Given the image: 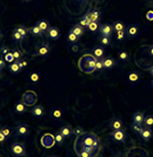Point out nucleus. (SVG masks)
Segmentation results:
<instances>
[{
  "label": "nucleus",
  "instance_id": "3c124183",
  "mask_svg": "<svg viewBox=\"0 0 153 157\" xmlns=\"http://www.w3.org/2000/svg\"><path fill=\"white\" fill-rule=\"evenodd\" d=\"M5 140H6V136H5L2 132L0 131V144L5 143Z\"/></svg>",
  "mask_w": 153,
  "mask_h": 157
},
{
  "label": "nucleus",
  "instance_id": "09e8293b",
  "mask_svg": "<svg viewBox=\"0 0 153 157\" xmlns=\"http://www.w3.org/2000/svg\"><path fill=\"white\" fill-rule=\"evenodd\" d=\"M18 66L21 67V69H23L24 67H27V61H24V60H18L17 61Z\"/></svg>",
  "mask_w": 153,
  "mask_h": 157
},
{
  "label": "nucleus",
  "instance_id": "7ed1b4c3",
  "mask_svg": "<svg viewBox=\"0 0 153 157\" xmlns=\"http://www.w3.org/2000/svg\"><path fill=\"white\" fill-rule=\"evenodd\" d=\"M14 133H15V136L18 137V138H26V137L30 136L31 129H30L29 124L23 123V122H19V123H17V125L15 127Z\"/></svg>",
  "mask_w": 153,
  "mask_h": 157
},
{
  "label": "nucleus",
  "instance_id": "ddd939ff",
  "mask_svg": "<svg viewBox=\"0 0 153 157\" xmlns=\"http://www.w3.org/2000/svg\"><path fill=\"white\" fill-rule=\"evenodd\" d=\"M49 53H50V45L48 43H42L39 47V49H38V52H36V54L41 56V57H46Z\"/></svg>",
  "mask_w": 153,
  "mask_h": 157
},
{
  "label": "nucleus",
  "instance_id": "a18cd8bd",
  "mask_svg": "<svg viewBox=\"0 0 153 157\" xmlns=\"http://www.w3.org/2000/svg\"><path fill=\"white\" fill-rule=\"evenodd\" d=\"M0 131L4 133L5 136H6V138H9V137L11 136V130H10V128H7V127H5V128H2V129H0Z\"/></svg>",
  "mask_w": 153,
  "mask_h": 157
},
{
  "label": "nucleus",
  "instance_id": "7c9ffc66",
  "mask_svg": "<svg viewBox=\"0 0 153 157\" xmlns=\"http://www.w3.org/2000/svg\"><path fill=\"white\" fill-rule=\"evenodd\" d=\"M15 31L19 33V34H21L24 39H25V37H27V32H29V29H26L24 26H18V27H16V29H15Z\"/></svg>",
  "mask_w": 153,
  "mask_h": 157
},
{
  "label": "nucleus",
  "instance_id": "cd10ccee",
  "mask_svg": "<svg viewBox=\"0 0 153 157\" xmlns=\"http://www.w3.org/2000/svg\"><path fill=\"white\" fill-rule=\"evenodd\" d=\"M82 149L86 153H89L90 155H92L93 157L95 156L96 153H98V148H94V147H91V146H82Z\"/></svg>",
  "mask_w": 153,
  "mask_h": 157
},
{
  "label": "nucleus",
  "instance_id": "c756f323",
  "mask_svg": "<svg viewBox=\"0 0 153 157\" xmlns=\"http://www.w3.org/2000/svg\"><path fill=\"white\" fill-rule=\"evenodd\" d=\"M144 125L147 127V128H152L153 127V115H145V119H144Z\"/></svg>",
  "mask_w": 153,
  "mask_h": 157
},
{
  "label": "nucleus",
  "instance_id": "4d7b16f0",
  "mask_svg": "<svg viewBox=\"0 0 153 157\" xmlns=\"http://www.w3.org/2000/svg\"><path fill=\"white\" fill-rule=\"evenodd\" d=\"M2 39V32H1V29H0V40Z\"/></svg>",
  "mask_w": 153,
  "mask_h": 157
},
{
  "label": "nucleus",
  "instance_id": "423d86ee",
  "mask_svg": "<svg viewBox=\"0 0 153 157\" xmlns=\"http://www.w3.org/2000/svg\"><path fill=\"white\" fill-rule=\"evenodd\" d=\"M139 34V27L137 24H131L126 29V36L128 39H135Z\"/></svg>",
  "mask_w": 153,
  "mask_h": 157
},
{
  "label": "nucleus",
  "instance_id": "9b49d317",
  "mask_svg": "<svg viewBox=\"0 0 153 157\" xmlns=\"http://www.w3.org/2000/svg\"><path fill=\"white\" fill-rule=\"evenodd\" d=\"M91 52H92L93 57L95 58V59H103L104 54H106V50H104V48H102V47L93 48L92 50H91Z\"/></svg>",
  "mask_w": 153,
  "mask_h": 157
},
{
  "label": "nucleus",
  "instance_id": "a19ab883",
  "mask_svg": "<svg viewBox=\"0 0 153 157\" xmlns=\"http://www.w3.org/2000/svg\"><path fill=\"white\" fill-rule=\"evenodd\" d=\"M116 37H117L118 41H123V40L126 37V29H125V31H119V32H116Z\"/></svg>",
  "mask_w": 153,
  "mask_h": 157
},
{
  "label": "nucleus",
  "instance_id": "39448f33",
  "mask_svg": "<svg viewBox=\"0 0 153 157\" xmlns=\"http://www.w3.org/2000/svg\"><path fill=\"white\" fill-rule=\"evenodd\" d=\"M110 137L115 141H118V143H124L127 138L125 129H123V130H112L110 132Z\"/></svg>",
  "mask_w": 153,
  "mask_h": 157
},
{
  "label": "nucleus",
  "instance_id": "4468645a",
  "mask_svg": "<svg viewBox=\"0 0 153 157\" xmlns=\"http://www.w3.org/2000/svg\"><path fill=\"white\" fill-rule=\"evenodd\" d=\"M102 62H103V68L104 69H111L115 67L116 64V59L112 57H106L103 59H101Z\"/></svg>",
  "mask_w": 153,
  "mask_h": 157
},
{
  "label": "nucleus",
  "instance_id": "2eb2a0df",
  "mask_svg": "<svg viewBox=\"0 0 153 157\" xmlns=\"http://www.w3.org/2000/svg\"><path fill=\"white\" fill-rule=\"evenodd\" d=\"M110 127L114 129V130H123V129H125L124 122L119 118H115L114 120L110 122Z\"/></svg>",
  "mask_w": 153,
  "mask_h": 157
},
{
  "label": "nucleus",
  "instance_id": "f257e3e1",
  "mask_svg": "<svg viewBox=\"0 0 153 157\" xmlns=\"http://www.w3.org/2000/svg\"><path fill=\"white\" fill-rule=\"evenodd\" d=\"M95 62H96L95 58L86 54V56H83L79 59V67L83 72H85V74H92V72L95 71Z\"/></svg>",
  "mask_w": 153,
  "mask_h": 157
},
{
  "label": "nucleus",
  "instance_id": "bf43d9fd",
  "mask_svg": "<svg viewBox=\"0 0 153 157\" xmlns=\"http://www.w3.org/2000/svg\"><path fill=\"white\" fill-rule=\"evenodd\" d=\"M23 1H25V2H30V1H32V0H23Z\"/></svg>",
  "mask_w": 153,
  "mask_h": 157
},
{
  "label": "nucleus",
  "instance_id": "052dcab7",
  "mask_svg": "<svg viewBox=\"0 0 153 157\" xmlns=\"http://www.w3.org/2000/svg\"><path fill=\"white\" fill-rule=\"evenodd\" d=\"M48 157H58V156H56V155H50V156H48Z\"/></svg>",
  "mask_w": 153,
  "mask_h": 157
},
{
  "label": "nucleus",
  "instance_id": "ea45409f",
  "mask_svg": "<svg viewBox=\"0 0 153 157\" xmlns=\"http://www.w3.org/2000/svg\"><path fill=\"white\" fill-rule=\"evenodd\" d=\"M30 80L32 82H38L40 80V75L38 74V72H32L31 75H30Z\"/></svg>",
  "mask_w": 153,
  "mask_h": 157
},
{
  "label": "nucleus",
  "instance_id": "473e14b6",
  "mask_svg": "<svg viewBox=\"0 0 153 157\" xmlns=\"http://www.w3.org/2000/svg\"><path fill=\"white\" fill-rule=\"evenodd\" d=\"M67 40H68V42H69V43H77V42H79V36L75 35L74 33L69 32V33H68Z\"/></svg>",
  "mask_w": 153,
  "mask_h": 157
},
{
  "label": "nucleus",
  "instance_id": "5fc2aeb1",
  "mask_svg": "<svg viewBox=\"0 0 153 157\" xmlns=\"http://www.w3.org/2000/svg\"><path fill=\"white\" fill-rule=\"evenodd\" d=\"M79 4H87L89 2V0H77Z\"/></svg>",
  "mask_w": 153,
  "mask_h": 157
},
{
  "label": "nucleus",
  "instance_id": "6ab92c4d",
  "mask_svg": "<svg viewBox=\"0 0 153 157\" xmlns=\"http://www.w3.org/2000/svg\"><path fill=\"white\" fill-rule=\"evenodd\" d=\"M61 135L65 137V138H70L71 136H74V133H73V129H70V127H68V125H62L59 130Z\"/></svg>",
  "mask_w": 153,
  "mask_h": 157
},
{
  "label": "nucleus",
  "instance_id": "aec40b11",
  "mask_svg": "<svg viewBox=\"0 0 153 157\" xmlns=\"http://www.w3.org/2000/svg\"><path fill=\"white\" fill-rule=\"evenodd\" d=\"M35 25L38 26V27H39V29L44 33V34H46V31L50 29V23L48 21H46V19H41V21H39Z\"/></svg>",
  "mask_w": 153,
  "mask_h": 157
},
{
  "label": "nucleus",
  "instance_id": "e433bc0d",
  "mask_svg": "<svg viewBox=\"0 0 153 157\" xmlns=\"http://www.w3.org/2000/svg\"><path fill=\"white\" fill-rule=\"evenodd\" d=\"M98 29H99V23L98 21H91L89 27H87V29L91 31V32H95Z\"/></svg>",
  "mask_w": 153,
  "mask_h": 157
},
{
  "label": "nucleus",
  "instance_id": "9d476101",
  "mask_svg": "<svg viewBox=\"0 0 153 157\" xmlns=\"http://www.w3.org/2000/svg\"><path fill=\"white\" fill-rule=\"evenodd\" d=\"M99 29H100V34L102 36H111L112 33H114L112 25H110V24H102L99 27Z\"/></svg>",
  "mask_w": 153,
  "mask_h": 157
},
{
  "label": "nucleus",
  "instance_id": "72a5a7b5",
  "mask_svg": "<svg viewBox=\"0 0 153 157\" xmlns=\"http://www.w3.org/2000/svg\"><path fill=\"white\" fill-rule=\"evenodd\" d=\"M51 115H52V118H54V119H61L62 118V111H61L60 109H54V110H52V112H51Z\"/></svg>",
  "mask_w": 153,
  "mask_h": 157
},
{
  "label": "nucleus",
  "instance_id": "6e6552de",
  "mask_svg": "<svg viewBox=\"0 0 153 157\" xmlns=\"http://www.w3.org/2000/svg\"><path fill=\"white\" fill-rule=\"evenodd\" d=\"M46 36L48 39L56 41V40H58L60 37V31H59V29L56 27V26H50V29H48L46 33Z\"/></svg>",
  "mask_w": 153,
  "mask_h": 157
},
{
  "label": "nucleus",
  "instance_id": "b1692460",
  "mask_svg": "<svg viewBox=\"0 0 153 157\" xmlns=\"http://www.w3.org/2000/svg\"><path fill=\"white\" fill-rule=\"evenodd\" d=\"M99 42L103 45V47H109L112 43V40H111V36H102L100 35Z\"/></svg>",
  "mask_w": 153,
  "mask_h": 157
},
{
  "label": "nucleus",
  "instance_id": "79ce46f5",
  "mask_svg": "<svg viewBox=\"0 0 153 157\" xmlns=\"http://www.w3.org/2000/svg\"><path fill=\"white\" fill-rule=\"evenodd\" d=\"M119 59H120L121 61H127L129 59L128 52H126V51H121L120 53H119Z\"/></svg>",
  "mask_w": 153,
  "mask_h": 157
},
{
  "label": "nucleus",
  "instance_id": "6e6d98bb",
  "mask_svg": "<svg viewBox=\"0 0 153 157\" xmlns=\"http://www.w3.org/2000/svg\"><path fill=\"white\" fill-rule=\"evenodd\" d=\"M2 77V69H0V79Z\"/></svg>",
  "mask_w": 153,
  "mask_h": 157
},
{
  "label": "nucleus",
  "instance_id": "f704fd0d",
  "mask_svg": "<svg viewBox=\"0 0 153 157\" xmlns=\"http://www.w3.org/2000/svg\"><path fill=\"white\" fill-rule=\"evenodd\" d=\"M73 133H74V136L81 137V136H83L85 132H84L83 128H81V127H76V128L73 129Z\"/></svg>",
  "mask_w": 153,
  "mask_h": 157
},
{
  "label": "nucleus",
  "instance_id": "1a4fd4ad",
  "mask_svg": "<svg viewBox=\"0 0 153 157\" xmlns=\"http://www.w3.org/2000/svg\"><path fill=\"white\" fill-rule=\"evenodd\" d=\"M31 114L33 115V118L41 119L46 115V110H44V107L41 106V105H34V106L31 109Z\"/></svg>",
  "mask_w": 153,
  "mask_h": 157
},
{
  "label": "nucleus",
  "instance_id": "bb28decb",
  "mask_svg": "<svg viewBox=\"0 0 153 157\" xmlns=\"http://www.w3.org/2000/svg\"><path fill=\"white\" fill-rule=\"evenodd\" d=\"M90 23H91V19L89 18L87 15H85V16H83V17L81 18V21H79V25L82 26V27H84V29H87L89 25H90Z\"/></svg>",
  "mask_w": 153,
  "mask_h": 157
},
{
  "label": "nucleus",
  "instance_id": "20e7f679",
  "mask_svg": "<svg viewBox=\"0 0 153 157\" xmlns=\"http://www.w3.org/2000/svg\"><path fill=\"white\" fill-rule=\"evenodd\" d=\"M10 151L17 157L26 156V148L23 143H14L10 147Z\"/></svg>",
  "mask_w": 153,
  "mask_h": 157
},
{
  "label": "nucleus",
  "instance_id": "412c9836",
  "mask_svg": "<svg viewBox=\"0 0 153 157\" xmlns=\"http://www.w3.org/2000/svg\"><path fill=\"white\" fill-rule=\"evenodd\" d=\"M111 25H112L114 32H119V31H125L126 29V24L121 21H115Z\"/></svg>",
  "mask_w": 153,
  "mask_h": 157
},
{
  "label": "nucleus",
  "instance_id": "13d9d810",
  "mask_svg": "<svg viewBox=\"0 0 153 157\" xmlns=\"http://www.w3.org/2000/svg\"><path fill=\"white\" fill-rule=\"evenodd\" d=\"M150 85H151V86H152V87H153V79H152V80H151V82H150Z\"/></svg>",
  "mask_w": 153,
  "mask_h": 157
},
{
  "label": "nucleus",
  "instance_id": "f8f14e48",
  "mask_svg": "<svg viewBox=\"0 0 153 157\" xmlns=\"http://www.w3.org/2000/svg\"><path fill=\"white\" fill-rule=\"evenodd\" d=\"M144 119H145V114L143 112H135L134 114L132 115V121L133 123H136V124H143L144 122Z\"/></svg>",
  "mask_w": 153,
  "mask_h": 157
},
{
  "label": "nucleus",
  "instance_id": "a211bd4d",
  "mask_svg": "<svg viewBox=\"0 0 153 157\" xmlns=\"http://www.w3.org/2000/svg\"><path fill=\"white\" fill-rule=\"evenodd\" d=\"M127 80L129 82H132V84H136V82H139L141 80V75L137 71L129 72L128 76H127Z\"/></svg>",
  "mask_w": 153,
  "mask_h": 157
},
{
  "label": "nucleus",
  "instance_id": "c9c22d12",
  "mask_svg": "<svg viewBox=\"0 0 153 157\" xmlns=\"http://www.w3.org/2000/svg\"><path fill=\"white\" fill-rule=\"evenodd\" d=\"M4 59L6 62H9V63H13V62H15V58H14V54H13V52H9V53H7L6 56H4Z\"/></svg>",
  "mask_w": 153,
  "mask_h": 157
},
{
  "label": "nucleus",
  "instance_id": "c85d7f7f",
  "mask_svg": "<svg viewBox=\"0 0 153 157\" xmlns=\"http://www.w3.org/2000/svg\"><path fill=\"white\" fill-rule=\"evenodd\" d=\"M9 70H10L13 74H19V72L22 71V69H21V67L18 66L17 61H15V62L10 63V66H9Z\"/></svg>",
  "mask_w": 153,
  "mask_h": 157
},
{
  "label": "nucleus",
  "instance_id": "dca6fc26",
  "mask_svg": "<svg viewBox=\"0 0 153 157\" xmlns=\"http://www.w3.org/2000/svg\"><path fill=\"white\" fill-rule=\"evenodd\" d=\"M139 136L142 137V139L144 140V141H149L151 138L153 137V131L151 128H147V127H145V128H143L142 132H141V135Z\"/></svg>",
  "mask_w": 153,
  "mask_h": 157
},
{
  "label": "nucleus",
  "instance_id": "58836bf2",
  "mask_svg": "<svg viewBox=\"0 0 153 157\" xmlns=\"http://www.w3.org/2000/svg\"><path fill=\"white\" fill-rule=\"evenodd\" d=\"M70 44H71V45H70V48H69V49H70L71 52H73V53H79V49H81L79 43H70Z\"/></svg>",
  "mask_w": 153,
  "mask_h": 157
},
{
  "label": "nucleus",
  "instance_id": "49530a36",
  "mask_svg": "<svg viewBox=\"0 0 153 157\" xmlns=\"http://www.w3.org/2000/svg\"><path fill=\"white\" fill-rule=\"evenodd\" d=\"M103 68V62L101 59H96V62H95V70H102Z\"/></svg>",
  "mask_w": 153,
  "mask_h": 157
},
{
  "label": "nucleus",
  "instance_id": "37998d69",
  "mask_svg": "<svg viewBox=\"0 0 153 157\" xmlns=\"http://www.w3.org/2000/svg\"><path fill=\"white\" fill-rule=\"evenodd\" d=\"M11 52H13V54H14L15 60H16V61L22 60V52H21V51L17 50V49H15V50H13Z\"/></svg>",
  "mask_w": 153,
  "mask_h": 157
},
{
  "label": "nucleus",
  "instance_id": "f03ea898",
  "mask_svg": "<svg viewBox=\"0 0 153 157\" xmlns=\"http://www.w3.org/2000/svg\"><path fill=\"white\" fill-rule=\"evenodd\" d=\"M79 138L82 140V146H91L98 149L100 148V139L94 133H84Z\"/></svg>",
  "mask_w": 153,
  "mask_h": 157
},
{
  "label": "nucleus",
  "instance_id": "603ef678",
  "mask_svg": "<svg viewBox=\"0 0 153 157\" xmlns=\"http://www.w3.org/2000/svg\"><path fill=\"white\" fill-rule=\"evenodd\" d=\"M147 53L151 56V57H153V44L152 45H150L149 47V50H147Z\"/></svg>",
  "mask_w": 153,
  "mask_h": 157
},
{
  "label": "nucleus",
  "instance_id": "de8ad7c7",
  "mask_svg": "<svg viewBox=\"0 0 153 157\" xmlns=\"http://www.w3.org/2000/svg\"><path fill=\"white\" fill-rule=\"evenodd\" d=\"M79 157H93L92 155H90L89 153H86V151H84V150H81V151H79Z\"/></svg>",
  "mask_w": 153,
  "mask_h": 157
},
{
  "label": "nucleus",
  "instance_id": "a878e982",
  "mask_svg": "<svg viewBox=\"0 0 153 157\" xmlns=\"http://www.w3.org/2000/svg\"><path fill=\"white\" fill-rule=\"evenodd\" d=\"M54 140H56V144H57L58 146H62L65 144V137L59 131L56 132L54 135Z\"/></svg>",
  "mask_w": 153,
  "mask_h": 157
},
{
  "label": "nucleus",
  "instance_id": "8fccbe9b",
  "mask_svg": "<svg viewBox=\"0 0 153 157\" xmlns=\"http://www.w3.org/2000/svg\"><path fill=\"white\" fill-rule=\"evenodd\" d=\"M5 67H6V61H5V59L0 58V69H4Z\"/></svg>",
  "mask_w": 153,
  "mask_h": 157
},
{
  "label": "nucleus",
  "instance_id": "393cba45",
  "mask_svg": "<svg viewBox=\"0 0 153 157\" xmlns=\"http://www.w3.org/2000/svg\"><path fill=\"white\" fill-rule=\"evenodd\" d=\"M29 32L31 33L32 35H34V36H40V37L44 35V33H43L42 31H41V29H40L36 25L32 26L31 29H29Z\"/></svg>",
  "mask_w": 153,
  "mask_h": 157
},
{
  "label": "nucleus",
  "instance_id": "5701e85b",
  "mask_svg": "<svg viewBox=\"0 0 153 157\" xmlns=\"http://www.w3.org/2000/svg\"><path fill=\"white\" fill-rule=\"evenodd\" d=\"M14 110L16 113H25L27 111V107H26V104H24L23 102H17L15 104Z\"/></svg>",
  "mask_w": 153,
  "mask_h": 157
},
{
  "label": "nucleus",
  "instance_id": "0eeeda50",
  "mask_svg": "<svg viewBox=\"0 0 153 157\" xmlns=\"http://www.w3.org/2000/svg\"><path fill=\"white\" fill-rule=\"evenodd\" d=\"M41 144H42L43 147L46 148H51L56 144V140H54V137L50 133H46L44 136L41 138Z\"/></svg>",
  "mask_w": 153,
  "mask_h": 157
},
{
  "label": "nucleus",
  "instance_id": "864d4df0",
  "mask_svg": "<svg viewBox=\"0 0 153 157\" xmlns=\"http://www.w3.org/2000/svg\"><path fill=\"white\" fill-rule=\"evenodd\" d=\"M147 70H149L150 75H151V76H152V77H153V64H152V66H151V67H150L149 69H147Z\"/></svg>",
  "mask_w": 153,
  "mask_h": 157
},
{
  "label": "nucleus",
  "instance_id": "2f4dec72",
  "mask_svg": "<svg viewBox=\"0 0 153 157\" xmlns=\"http://www.w3.org/2000/svg\"><path fill=\"white\" fill-rule=\"evenodd\" d=\"M143 124H136V123H133L132 124V130L135 132L136 135H141V132L143 130Z\"/></svg>",
  "mask_w": 153,
  "mask_h": 157
},
{
  "label": "nucleus",
  "instance_id": "4be33fe9",
  "mask_svg": "<svg viewBox=\"0 0 153 157\" xmlns=\"http://www.w3.org/2000/svg\"><path fill=\"white\" fill-rule=\"evenodd\" d=\"M69 32L74 33L75 35H77L79 37V36H83V35H84V32H85V31H84V27H82V26L79 25V24H77V25L73 26Z\"/></svg>",
  "mask_w": 153,
  "mask_h": 157
},
{
  "label": "nucleus",
  "instance_id": "f3484780",
  "mask_svg": "<svg viewBox=\"0 0 153 157\" xmlns=\"http://www.w3.org/2000/svg\"><path fill=\"white\" fill-rule=\"evenodd\" d=\"M87 16L91 19V21H99L101 18V11L99 9H91L87 13Z\"/></svg>",
  "mask_w": 153,
  "mask_h": 157
},
{
  "label": "nucleus",
  "instance_id": "4c0bfd02",
  "mask_svg": "<svg viewBox=\"0 0 153 157\" xmlns=\"http://www.w3.org/2000/svg\"><path fill=\"white\" fill-rule=\"evenodd\" d=\"M13 39H14L15 42H22V41L24 40V37H23L19 33L16 32V31L14 29V32H13Z\"/></svg>",
  "mask_w": 153,
  "mask_h": 157
},
{
  "label": "nucleus",
  "instance_id": "c03bdc74",
  "mask_svg": "<svg viewBox=\"0 0 153 157\" xmlns=\"http://www.w3.org/2000/svg\"><path fill=\"white\" fill-rule=\"evenodd\" d=\"M9 52H10V49H9L8 45H1V47H0V53L2 54V56H6V54L9 53Z\"/></svg>",
  "mask_w": 153,
  "mask_h": 157
}]
</instances>
